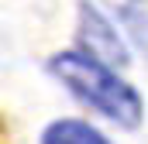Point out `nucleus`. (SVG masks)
Wrapping results in <instances>:
<instances>
[{
  "instance_id": "nucleus-1",
  "label": "nucleus",
  "mask_w": 148,
  "mask_h": 144,
  "mask_svg": "<svg viewBox=\"0 0 148 144\" xmlns=\"http://www.w3.org/2000/svg\"><path fill=\"white\" fill-rule=\"evenodd\" d=\"M48 72L73 93L79 103L97 110L110 124L124 127V130H134L141 124L145 103H141L138 89L114 72V65L97 62L86 52H59V55L48 58Z\"/></svg>"
},
{
  "instance_id": "nucleus-4",
  "label": "nucleus",
  "mask_w": 148,
  "mask_h": 144,
  "mask_svg": "<svg viewBox=\"0 0 148 144\" xmlns=\"http://www.w3.org/2000/svg\"><path fill=\"white\" fill-rule=\"evenodd\" d=\"M117 21L148 48V0H107Z\"/></svg>"
},
{
  "instance_id": "nucleus-3",
  "label": "nucleus",
  "mask_w": 148,
  "mask_h": 144,
  "mask_svg": "<svg viewBox=\"0 0 148 144\" xmlns=\"http://www.w3.org/2000/svg\"><path fill=\"white\" fill-rule=\"evenodd\" d=\"M41 144H110L93 124L86 120H52L45 130H41Z\"/></svg>"
},
{
  "instance_id": "nucleus-2",
  "label": "nucleus",
  "mask_w": 148,
  "mask_h": 144,
  "mask_svg": "<svg viewBox=\"0 0 148 144\" xmlns=\"http://www.w3.org/2000/svg\"><path fill=\"white\" fill-rule=\"evenodd\" d=\"M79 45L86 55H93L103 65H127L131 62L117 28L90 3H79Z\"/></svg>"
}]
</instances>
